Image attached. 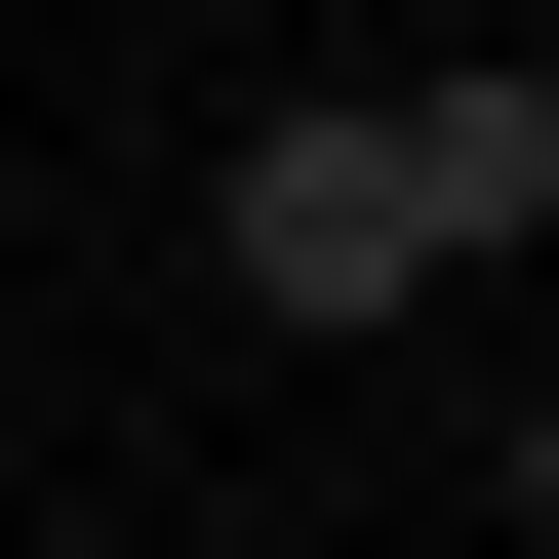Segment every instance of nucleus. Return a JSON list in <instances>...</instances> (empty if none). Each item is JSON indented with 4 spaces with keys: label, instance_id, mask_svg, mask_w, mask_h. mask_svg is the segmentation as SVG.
<instances>
[{
    "label": "nucleus",
    "instance_id": "1",
    "mask_svg": "<svg viewBox=\"0 0 559 559\" xmlns=\"http://www.w3.org/2000/svg\"><path fill=\"white\" fill-rule=\"evenodd\" d=\"M200 280H240L280 360H400V320H440V200H400V120H360V81H280L240 160H200Z\"/></svg>",
    "mask_w": 559,
    "mask_h": 559
},
{
    "label": "nucleus",
    "instance_id": "2",
    "mask_svg": "<svg viewBox=\"0 0 559 559\" xmlns=\"http://www.w3.org/2000/svg\"><path fill=\"white\" fill-rule=\"evenodd\" d=\"M360 120H400V200H440V280L559 240V40H440V81H360Z\"/></svg>",
    "mask_w": 559,
    "mask_h": 559
},
{
    "label": "nucleus",
    "instance_id": "3",
    "mask_svg": "<svg viewBox=\"0 0 559 559\" xmlns=\"http://www.w3.org/2000/svg\"><path fill=\"white\" fill-rule=\"evenodd\" d=\"M479 520H520V559H559V400H520V479H479Z\"/></svg>",
    "mask_w": 559,
    "mask_h": 559
}]
</instances>
